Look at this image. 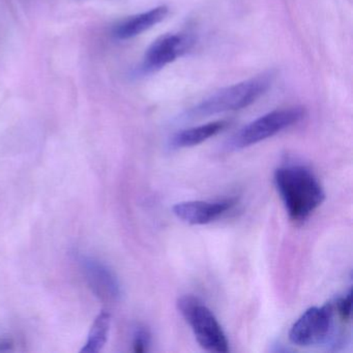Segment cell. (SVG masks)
Returning <instances> with one entry per match:
<instances>
[{"label":"cell","instance_id":"cell-1","mask_svg":"<svg viewBox=\"0 0 353 353\" xmlns=\"http://www.w3.org/2000/svg\"><path fill=\"white\" fill-rule=\"evenodd\" d=\"M274 183L292 222L303 223L325 199L321 183L303 165H286L274 172Z\"/></svg>","mask_w":353,"mask_h":353},{"label":"cell","instance_id":"cell-2","mask_svg":"<svg viewBox=\"0 0 353 353\" xmlns=\"http://www.w3.org/2000/svg\"><path fill=\"white\" fill-rule=\"evenodd\" d=\"M274 76V72H268L241 83L223 88L194 107L189 115L192 117H205L247 108L270 90Z\"/></svg>","mask_w":353,"mask_h":353},{"label":"cell","instance_id":"cell-3","mask_svg":"<svg viewBox=\"0 0 353 353\" xmlns=\"http://www.w3.org/2000/svg\"><path fill=\"white\" fill-rule=\"evenodd\" d=\"M177 307L202 348L210 352H228L226 334L210 307L193 295L181 296L177 301Z\"/></svg>","mask_w":353,"mask_h":353},{"label":"cell","instance_id":"cell-4","mask_svg":"<svg viewBox=\"0 0 353 353\" xmlns=\"http://www.w3.org/2000/svg\"><path fill=\"white\" fill-rule=\"evenodd\" d=\"M303 107H290L272 111L250 123L237 132L227 144L230 150H241L264 141L280 132L296 125L305 117Z\"/></svg>","mask_w":353,"mask_h":353},{"label":"cell","instance_id":"cell-5","mask_svg":"<svg viewBox=\"0 0 353 353\" xmlns=\"http://www.w3.org/2000/svg\"><path fill=\"white\" fill-rule=\"evenodd\" d=\"M334 303L307 309L293 324L289 340L297 346L309 347L327 342L334 327Z\"/></svg>","mask_w":353,"mask_h":353},{"label":"cell","instance_id":"cell-6","mask_svg":"<svg viewBox=\"0 0 353 353\" xmlns=\"http://www.w3.org/2000/svg\"><path fill=\"white\" fill-rule=\"evenodd\" d=\"M193 40L183 34H167L157 39L146 50L141 71L152 73L176 61L191 49Z\"/></svg>","mask_w":353,"mask_h":353},{"label":"cell","instance_id":"cell-7","mask_svg":"<svg viewBox=\"0 0 353 353\" xmlns=\"http://www.w3.org/2000/svg\"><path fill=\"white\" fill-rule=\"evenodd\" d=\"M80 264L88 286L97 296L106 301H119L121 295L119 279L106 264L84 256Z\"/></svg>","mask_w":353,"mask_h":353},{"label":"cell","instance_id":"cell-8","mask_svg":"<svg viewBox=\"0 0 353 353\" xmlns=\"http://www.w3.org/2000/svg\"><path fill=\"white\" fill-rule=\"evenodd\" d=\"M236 204V199L218 201H185L173 206V214L190 225H206L226 214Z\"/></svg>","mask_w":353,"mask_h":353},{"label":"cell","instance_id":"cell-9","mask_svg":"<svg viewBox=\"0 0 353 353\" xmlns=\"http://www.w3.org/2000/svg\"><path fill=\"white\" fill-rule=\"evenodd\" d=\"M169 9L166 6L154 8L148 12L132 16L117 24L113 30V36L119 40H130L146 30L161 23L168 15Z\"/></svg>","mask_w":353,"mask_h":353},{"label":"cell","instance_id":"cell-10","mask_svg":"<svg viewBox=\"0 0 353 353\" xmlns=\"http://www.w3.org/2000/svg\"><path fill=\"white\" fill-rule=\"evenodd\" d=\"M227 127V123L224 121H214V123H205L199 127L190 128L177 132L169 142V146L172 150H181V148H193L202 142L206 141L210 138L218 135Z\"/></svg>","mask_w":353,"mask_h":353},{"label":"cell","instance_id":"cell-11","mask_svg":"<svg viewBox=\"0 0 353 353\" xmlns=\"http://www.w3.org/2000/svg\"><path fill=\"white\" fill-rule=\"evenodd\" d=\"M110 325V315L107 312H101L90 327L88 340H86L83 348L81 349V352L97 353L102 350L108 340Z\"/></svg>","mask_w":353,"mask_h":353},{"label":"cell","instance_id":"cell-12","mask_svg":"<svg viewBox=\"0 0 353 353\" xmlns=\"http://www.w3.org/2000/svg\"><path fill=\"white\" fill-rule=\"evenodd\" d=\"M351 303H352V291H348L345 296L334 301V312L343 322H349L351 317Z\"/></svg>","mask_w":353,"mask_h":353},{"label":"cell","instance_id":"cell-13","mask_svg":"<svg viewBox=\"0 0 353 353\" xmlns=\"http://www.w3.org/2000/svg\"><path fill=\"white\" fill-rule=\"evenodd\" d=\"M150 344V334L145 327H138L133 338V350L137 353L145 352Z\"/></svg>","mask_w":353,"mask_h":353},{"label":"cell","instance_id":"cell-14","mask_svg":"<svg viewBox=\"0 0 353 353\" xmlns=\"http://www.w3.org/2000/svg\"><path fill=\"white\" fill-rule=\"evenodd\" d=\"M13 348V341L10 339H0V351H9Z\"/></svg>","mask_w":353,"mask_h":353}]
</instances>
